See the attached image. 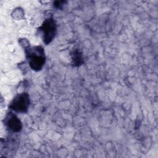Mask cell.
Wrapping results in <instances>:
<instances>
[{
  "instance_id": "obj_5",
  "label": "cell",
  "mask_w": 158,
  "mask_h": 158,
  "mask_svg": "<svg viewBox=\"0 0 158 158\" xmlns=\"http://www.w3.org/2000/svg\"><path fill=\"white\" fill-rule=\"evenodd\" d=\"M72 65L75 67H79L84 62L82 52L78 48H74L71 52Z\"/></svg>"
},
{
  "instance_id": "obj_1",
  "label": "cell",
  "mask_w": 158,
  "mask_h": 158,
  "mask_svg": "<svg viewBox=\"0 0 158 158\" xmlns=\"http://www.w3.org/2000/svg\"><path fill=\"white\" fill-rule=\"evenodd\" d=\"M25 57L30 67L34 71H40L46 62L45 52L41 46H30L25 48Z\"/></svg>"
},
{
  "instance_id": "obj_4",
  "label": "cell",
  "mask_w": 158,
  "mask_h": 158,
  "mask_svg": "<svg viewBox=\"0 0 158 158\" xmlns=\"http://www.w3.org/2000/svg\"><path fill=\"white\" fill-rule=\"evenodd\" d=\"M4 123L7 130L12 133H18L22 128L21 120L12 112H9L6 114Z\"/></svg>"
},
{
  "instance_id": "obj_6",
  "label": "cell",
  "mask_w": 158,
  "mask_h": 158,
  "mask_svg": "<svg viewBox=\"0 0 158 158\" xmlns=\"http://www.w3.org/2000/svg\"><path fill=\"white\" fill-rule=\"evenodd\" d=\"M65 1H56L54 2V7L57 9H62V6L65 4Z\"/></svg>"
},
{
  "instance_id": "obj_3",
  "label": "cell",
  "mask_w": 158,
  "mask_h": 158,
  "mask_svg": "<svg viewBox=\"0 0 158 158\" xmlns=\"http://www.w3.org/2000/svg\"><path fill=\"white\" fill-rule=\"evenodd\" d=\"M30 106V96L27 93H22L15 96L9 104V109L15 112L26 113Z\"/></svg>"
},
{
  "instance_id": "obj_2",
  "label": "cell",
  "mask_w": 158,
  "mask_h": 158,
  "mask_svg": "<svg viewBox=\"0 0 158 158\" xmlns=\"http://www.w3.org/2000/svg\"><path fill=\"white\" fill-rule=\"evenodd\" d=\"M38 30L42 34V38L45 44H49L55 38L57 32V25L56 21L52 17L46 19Z\"/></svg>"
}]
</instances>
